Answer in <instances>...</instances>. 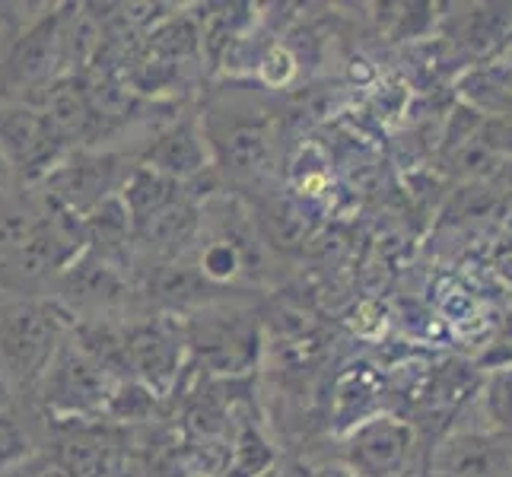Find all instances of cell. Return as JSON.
I'll list each match as a JSON object with an SVG mask.
<instances>
[{
	"instance_id": "8",
	"label": "cell",
	"mask_w": 512,
	"mask_h": 477,
	"mask_svg": "<svg viewBox=\"0 0 512 477\" xmlns=\"http://www.w3.org/2000/svg\"><path fill=\"white\" fill-rule=\"evenodd\" d=\"M140 166H147L160 175H169L175 182H201L204 175H214V159L201 125V109L182 105L166 125L150 137V144L140 150Z\"/></svg>"
},
{
	"instance_id": "10",
	"label": "cell",
	"mask_w": 512,
	"mask_h": 477,
	"mask_svg": "<svg viewBox=\"0 0 512 477\" xmlns=\"http://www.w3.org/2000/svg\"><path fill=\"white\" fill-rule=\"evenodd\" d=\"M48 210L51 201L39 185H13L0 191V261L20 252L39 233Z\"/></svg>"
},
{
	"instance_id": "11",
	"label": "cell",
	"mask_w": 512,
	"mask_h": 477,
	"mask_svg": "<svg viewBox=\"0 0 512 477\" xmlns=\"http://www.w3.org/2000/svg\"><path fill=\"white\" fill-rule=\"evenodd\" d=\"M439 477H506V452L481 433L452 436L436 458Z\"/></svg>"
},
{
	"instance_id": "5",
	"label": "cell",
	"mask_w": 512,
	"mask_h": 477,
	"mask_svg": "<svg viewBox=\"0 0 512 477\" xmlns=\"http://www.w3.org/2000/svg\"><path fill=\"white\" fill-rule=\"evenodd\" d=\"M131 379L156 398H169L188 363L185 318L169 312H144L125 325Z\"/></svg>"
},
{
	"instance_id": "4",
	"label": "cell",
	"mask_w": 512,
	"mask_h": 477,
	"mask_svg": "<svg viewBox=\"0 0 512 477\" xmlns=\"http://www.w3.org/2000/svg\"><path fill=\"white\" fill-rule=\"evenodd\" d=\"M252 299L207 306L194 315H185L188 357L201 360L214 376H239L258 360V322Z\"/></svg>"
},
{
	"instance_id": "2",
	"label": "cell",
	"mask_w": 512,
	"mask_h": 477,
	"mask_svg": "<svg viewBox=\"0 0 512 477\" xmlns=\"http://www.w3.org/2000/svg\"><path fill=\"white\" fill-rule=\"evenodd\" d=\"M115 385L118 382L74 341V331H70V338L29 398L48 417V423H90L105 417Z\"/></svg>"
},
{
	"instance_id": "6",
	"label": "cell",
	"mask_w": 512,
	"mask_h": 477,
	"mask_svg": "<svg viewBox=\"0 0 512 477\" xmlns=\"http://www.w3.org/2000/svg\"><path fill=\"white\" fill-rule=\"evenodd\" d=\"M0 153L23 185H39L67 147L51 131L42 109L26 102H0Z\"/></svg>"
},
{
	"instance_id": "13",
	"label": "cell",
	"mask_w": 512,
	"mask_h": 477,
	"mask_svg": "<svg viewBox=\"0 0 512 477\" xmlns=\"http://www.w3.org/2000/svg\"><path fill=\"white\" fill-rule=\"evenodd\" d=\"M490 404H493V414H497L509 427V423H512V369H509L506 376L497 379V385H493Z\"/></svg>"
},
{
	"instance_id": "9",
	"label": "cell",
	"mask_w": 512,
	"mask_h": 477,
	"mask_svg": "<svg viewBox=\"0 0 512 477\" xmlns=\"http://www.w3.org/2000/svg\"><path fill=\"white\" fill-rule=\"evenodd\" d=\"M48 417L32 398H16L13 408L0 411V477L26 468L45 455Z\"/></svg>"
},
{
	"instance_id": "14",
	"label": "cell",
	"mask_w": 512,
	"mask_h": 477,
	"mask_svg": "<svg viewBox=\"0 0 512 477\" xmlns=\"http://www.w3.org/2000/svg\"><path fill=\"white\" fill-rule=\"evenodd\" d=\"M13 404H16V392L10 388V382L4 379V373H0V411L13 408Z\"/></svg>"
},
{
	"instance_id": "12",
	"label": "cell",
	"mask_w": 512,
	"mask_h": 477,
	"mask_svg": "<svg viewBox=\"0 0 512 477\" xmlns=\"http://www.w3.org/2000/svg\"><path fill=\"white\" fill-rule=\"evenodd\" d=\"M296 70V61H293V55L284 48V45H274L268 55L261 58V64H258V77H261V83L264 86H284L287 80H290V74Z\"/></svg>"
},
{
	"instance_id": "1",
	"label": "cell",
	"mask_w": 512,
	"mask_h": 477,
	"mask_svg": "<svg viewBox=\"0 0 512 477\" xmlns=\"http://www.w3.org/2000/svg\"><path fill=\"white\" fill-rule=\"evenodd\" d=\"M74 331L55 299H0V373L16 398H29Z\"/></svg>"
},
{
	"instance_id": "7",
	"label": "cell",
	"mask_w": 512,
	"mask_h": 477,
	"mask_svg": "<svg viewBox=\"0 0 512 477\" xmlns=\"http://www.w3.org/2000/svg\"><path fill=\"white\" fill-rule=\"evenodd\" d=\"M414 427L392 414L357 420L344 436V468L353 477H398L408 468Z\"/></svg>"
},
{
	"instance_id": "3",
	"label": "cell",
	"mask_w": 512,
	"mask_h": 477,
	"mask_svg": "<svg viewBox=\"0 0 512 477\" xmlns=\"http://www.w3.org/2000/svg\"><path fill=\"white\" fill-rule=\"evenodd\" d=\"M140 159L121 147H80L67 150L39 188L51 204L67 210L70 217H90L96 207L121 194Z\"/></svg>"
}]
</instances>
